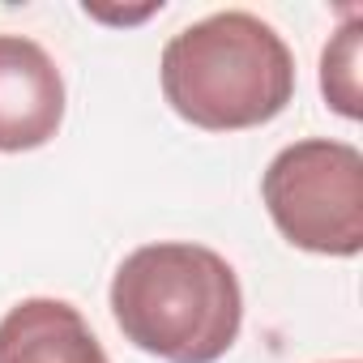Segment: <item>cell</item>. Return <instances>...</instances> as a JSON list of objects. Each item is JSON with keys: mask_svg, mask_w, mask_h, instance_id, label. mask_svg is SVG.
<instances>
[{"mask_svg": "<svg viewBox=\"0 0 363 363\" xmlns=\"http://www.w3.org/2000/svg\"><path fill=\"white\" fill-rule=\"evenodd\" d=\"M107 299L124 342L167 363H218L244 325V291L231 261L189 240L133 248Z\"/></svg>", "mask_w": 363, "mask_h": 363, "instance_id": "obj_1", "label": "cell"}, {"mask_svg": "<svg viewBox=\"0 0 363 363\" xmlns=\"http://www.w3.org/2000/svg\"><path fill=\"white\" fill-rule=\"evenodd\" d=\"M162 99L206 133H240L278 120L295 99V56L286 39L244 9L210 13L162 48Z\"/></svg>", "mask_w": 363, "mask_h": 363, "instance_id": "obj_2", "label": "cell"}, {"mask_svg": "<svg viewBox=\"0 0 363 363\" xmlns=\"http://www.w3.org/2000/svg\"><path fill=\"white\" fill-rule=\"evenodd\" d=\"M261 201L286 244L316 257H359L363 154L333 137L291 141L261 175Z\"/></svg>", "mask_w": 363, "mask_h": 363, "instance_id": "obj_3", "label": "cell"}, {"mask_svg": "<svg viewBox=\"0 0 363 363\" xmlns=\"http://www.w3.org/2000/svg\"><path fill=\"white\" fill-rule=\"evenodd\" d=\"M65 124V77L26 35H0V154L48 145Z\"/></svg>", "mask_w": 363, "mask_h": 363, "instance_id": "obj_4", "label": "cell"}, {"mask_svg": "<svg viewBox=\"0 0 363 363\" xmlns=\"http://www.w3.org/2000/svg\"><path fill=\"white\" fill-rule=\"evenodd\" d=\"M0 363H111V359L73 303L35 295L0 316Z\"/></svg>", "mask_w": 363, "mask_h": 363, "instance_id": "obj_5", "label": "cell"}, {"mask_svg": "<svg viewBox=\"0 0 363 363\" xmlns=\"http://www.w3.org/2000/svg\"><path fill=\"white\" fill-rule=\"evenodd\" d=\"M359 30H363L359 13H350L320 52V94L346 120L363 116V90H359V43H363V35Z\"/></svg>", "mask_w": 363, "mask_h": 363, "instance_id": "obj_6", "label": "cell"}, {"mask_svg": "<svg viewBox=\"0 0 363 363\" xmlns=\"http://www.w3.org/2000/svg\"><path fill=\"white\" fill-rule=\"evenodd\" d=\"M86 13L99 18V22H124V26H128V22H145V18L162 13V5H145V9H133V13H128V9H124V13H111V9H86Z\"/></svg>", "mask_w": 363, "mask_h": 363, "instance_id": "obj_7", "label": "cell"}, {"mask_svg": "<svg viewBox=\"0 0 363 363\" xmlns=\"http://www.w3.org/2000/svg\"><path fill=\"white\" fill-rule=\"evenodd\" d=\"M342 363H354V359H342Z\"/></svg>", "mask_w": 363, "mask_h": 363, "instance_id": "obj_8", "label": "cell"}]
</instances>
